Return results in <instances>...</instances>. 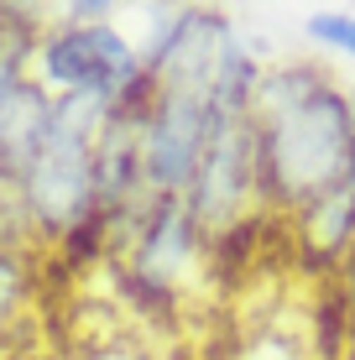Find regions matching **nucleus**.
Wrapping results in <instances>:
<instances>
[{"label":"nucleus","instance_id":"obj_7","mask_svg":"<svg viewBox=\"0 0 355 360\" xmlns=\"http://www.w3.org/2000/svg\"><path fill=\"white\" fill-rule=\"evenodd\" d=\"M298 240L309 256H319L324 266H345L355 251V178L329 188L324 198H314L298 214Z\"/></svg>","mask_w":355,"mask_h":360},{"label":"nucleus","instance_id":"obj_2","mask_svg":"<svg viewBox=\"0 0 355 360\" xmlns=\"http://www.w3.org/2000/svg\"><path fill=\"white\" fill-rule=\"evenodd\" d=\"M120 105L100 94H58L53 120H47L42 146L32 152V162L21 167L16 188V219L42 235L68 240L79 225H89L100 214V183H94V152L100 136L115 126Z\"/></svg>","mask_w":355,"mask_h":360},{"label":"nucleus","instance_id":"obj_6","mask_svg":"<svg viewBox=\"0 0 355 360\" xmlns=\"http://www.w3.org/2000/svg\"><path fill=\"white\" fill-rule=\"evenodd\" d=\"M235 21L214 6H178V11H157L152 37H146L141 58L157 89H188V94H209L214 68L225 58V47L235 42Z\"/></svg>","mask_w":355,"mask_h":360},{"label":"nucleus","instance_id":"obj_10","mask_svg":"<svg viewBox=\"0 0 355 360\" xmlns=\"http://www.w3.org/2000/svg\"><path fill=\"white\" fill-rule=\"evenodd\" d=\"M27 288H32L27 256H21L16 245H0V324H6V319L27 303Z\"/></svg>","mask_w":355,"mask_h":360},{"label":"nucleus","instance_id":"obj_3","mask_svg":"<svg viewBox=\"0 0 355 360\" xmlns=\"http://www.w3.org/2000/svg\"><path fill=\"white\" fill-rule=\"evenodd\" d=\"M110 245L120 251L126 297L146 303L152 314H167L183 297V288L204 277V266H209V256H214V240L204 235L199 219L188 214L183 198H146L141 214H131L126 225H115Z\"/></svg>","mask_w":355,"mask_h":360},{"label":"nucleus","instance_id":"obj_11","mask_svg":"<svg viewBox=\"0 0 355 360\" xmlns=\"http://www.w3.org/2000/svg\"><path fill=\"white\" fill-rule=\"evenodd\" d=\"M115 16V6L110 0H73V6L58 11V21H79V27H100V21Z\"/></svg>","mask_w":355,"mask_h":360},{"label":"nucleus","instance_id":"obj_4","mask_svg":"<svg viewBox=\"0 0 355 360\" xmlns=\"http://www.w3.org/2000/svg\"><path fill=\"white\" fill-rule=\"evenodd\" d=\"M188 214L204 225L209 240L246 225L251 209L262 204V167H256V126L251 120H214V136L204 146V162L183 193Z\"/></svg>","mask_w":355,"mask_h":360},{"label":"nucleus","instance_id":"obj_1","mask_svg":"<svg viewBox=\"0 0 355 360\" xmlns=\"http://www.w3.org/2000/svg\"><path fill=\"white\" fill-rule=\"evenodd\" d=\"M256 167L262 204L303 214L314 198L350 183L355 172V94L319 63H266L256 89Z\"/></svg>","mask_w":355,"mask_h":360},{"label":"nucleus","instance_id":"obj_5","mask_svg":"<svg viewBox=\"0 0 355 360\" xmlns=\"http://www.w3.org/2000/svg\"><path fill=\"white\" fill-rule=\"evenodd\" d=\"M219 110L209 105V94H188V89H157L152 105L136 120V141H141V162H146V188L152 198H183L193 183V172L204 162V146L214 136Z\"/></svg>","mask_w":355,"mask_h":360},{"label":"nucleus","instance_id":"obj_8","mask_svg":"<svg viewBox=\"0 0 355 360\" xmlns=\"http://www.w3.org/2000/svg\"><path fill=\"white\" fill-rule=\"evenodd\" d=\"M303 37L314 47H324V53L355 63V11H309L303 16Z\"/></svg>","mask_w":355,"mask_h":360},{"label":"nucleus","instance_id":"obj_9","mask_svg":"<svg viewBox=\"0 0 355 360\" xmlns=\"http://www.w3.org/2000/svg\"><path fill=\"white\" fill-rule=\"evenodd\" d=\"M235 360H309V340L283 329V324H262L246 345H240Z\"/></svg>","mask_w":355,"mask_h":360}]
</instances>
